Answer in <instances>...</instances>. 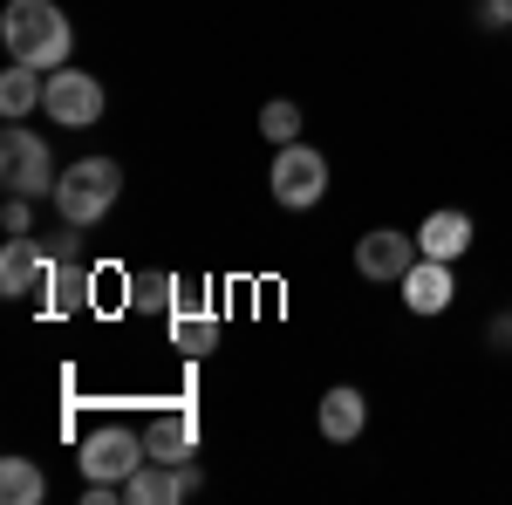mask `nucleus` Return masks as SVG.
Listing matches in <instances>:
<instances>
[{"label": "nucleus", "instance_id": "9", "mask_svg": "<svg viewBox=\"0 0 512 505\" xmlns=\"http://www.w3.org/2000/svg\"><path fill=\"white\" fill-rule=\"evenodd\" d=\"M417 267V233H396V226H369L355 239V273L362 280H403Z\"/></svg>", "mask_w": 512, "mask_h": 505}, {"label": "nucleus", "instance_id": "12", "mask_svg": "<svg viewBox=\"0 0 512 505\" xmlns=\"http://www.w3.org/2000/svg\"><path fill=\"white\" fill-rule=\"evenodd\" d=\"M164 342L185 355V362H198V355L219 349V321H212V308H198V301H178V308L164 314Z\"/></svg>", "mask_w": 512, "mask_h": 505}, {"label": "nucleus", "instance_id": "11", "mask_svg": "<svg viewBox=\"0 0 512 505\" xmlns=\"http://www.w3.org/2000/svg\"><path fill=\"white\" fill-rule=\"evenodd\" d=\"M315 430L328 437V444H355V437L369 430V396H362L355 383H335L315 403Z\"/></svg>", "mask_w": 512, "mask_h": 505}, {"label": "nucleus", "instance_id": "6", "mask_svg": "<svg viewBox=\"0 0 512 505\" xmlns=\"http://www.w3.org/2000/svg\"><path fill=\"white\" fill-rule=\"evenodd\" d=\"M144 458H151V444H144V430H130V424H96L82 437V471H89V478L123 485Z\"/></svg>", "mask_w": 512, "mask_h": 505}, {"label": "nucleus", "instance_id": "22", "mask_svg": "<svg viewBox=\"0 0 512 505\" xmlns=\"http://www.w3.org/2000/svg\"><path fill=\"white\" fill-rule=\"evenodd\" d=\"M485 342H492V349H499V355H512V314H499V321L485 328Z\"/></svg>", "mask_w": 512, "mask_h": 505}, {"label": "nucleus", "instance_id": "18", "mask_svg": "<svg viewBox=\"0 0 512 505\" xmlns=\"http://www.w3.org/2000/svg\"><path fill=\"white\" fill-rule=\"evenodd\" d=\"M185 301V280L178 273H130V308L137 314H171Z\"/></svg>", "mask_w": 512, "mask_h": 505}, {"label": "nucleus", "instance_id": "13", "mask_svg": "<svg viewBox=\"0 0 512 505\" xmlns=\"http://www.w3.org/2000/svg\"><path fill=\"white\" fill-rule=\"evenodd\" d=\"M144 444H151L158 465H192L198 458V417L192 410H164V417H151Z\"/></svg>", "mask_w": 512, "mask_h": 505}, {"label": "nucleus", "instance_id": "14", "mask_svg": "<svg viewBox=\"0 0 512 505\" xmlns=\"http://www.w3.org/2000/svg\"><path fill=\"white\" fill-rule=\"evenodd\" d=\"M123 505H185V471L144 458V465L123 478Z\"/></svg>", "mask_w": 512, "mask_h": 505}, {"label": "nucleus", "instance_id": "20", "mask_svg": "<svg viewBox=\"0 0 512 505\" xmlns=\"http://www.w3.org/2000/svg\"><path fill=\"white\" fill-rule=\"evenodd\" d=\"M0 233H7V239H28V233H35V198L7 192V205H0Z\"/></svg>", "mask_w": 512, "mask_h": 505}, {"label": "nucleus", "instance_id": "23", "mask_svg": "<svg viewBox=\"0 0 512 505\" xmlns=\"http://www.w3.org/2000/svg\"><path fill=\"white\" fill-rule=\"evenodd\" d=\"M506 314H512V301H506Z\"/></svg>", "mask_w": 512, "mask_h": 505}, {"label": "nucleus", "instance_id": "2", "mask_svg": "<svg viewBox=\"0 0 512 505\" xmlns=\"http://www.w3.org/2000/svg\"><path fill=\"white\" fill-rule=\"evenodd\" d=\"M117 198H123V164L117 157H76L62 178H55V219H69V226H103L110 212H117Z\"/></svg>", "mask_w": 512, "mask_h": 505}, {"label": "nucleus", "instance_id": "8", "mask_svg": "<svg viewBox=\"0 0 512 505\" xmlns=\"http://www.w3.org/2000/svg\"><path fill=\"white\" fill-rule=\"evenodd\" d=\"M396 294H403V308H410V314L437 321V314H451V301H458V273H451V260L417 253V267L396 280Z\"/></svg>", "mask_w": 512, "mask_h": 505}, {"label": "nucleus", "instance_id": "5", "mask_svg": "<svg viewBox=\"0 0 512 505\" xmlns=\"http://www.w3.org/2000/svg\"><path fill=\"white\" fill-rule=\"evenodd\" d=\"M267 185H274V198L287 212H315L321 198H328V157H321L315 144H280Z\"/></svg>", "mask_w": 512, "mask_h": 505}, {"label": "nucleus", "instance_id": "19", "mask_svg": "<svg viewBox=\"0 0 512 505\" xmlns=\"http://www.w3.org/2000/svg\"><path fill=\"white\" fill-rule=\"evenodd\" d=\"M260 137H267V144H301V103H287V96H274V103H267V110H260Z\"/></svg>", "mask_w": 512, "mask_h": 505}, {"label": "nucleus", "instance_id": "1", "mask_svg": "<svg viewBox=\"0 0 512 505\" xmlns=\"http://www.w3.org/2000/svg\"><path fill=\"white\" fill-rule=\"evenodd\" d=\"M0 41H7V62H28V69H62L69 48H76V28L55 0H7L0 7Z\"/></svg>", "mask_w": 512, "mask_h": 505}, {"label": "nucleus", "instance_id": "4", "mask_svg": "<svg viewBox=\"0 0 512 505\" xmlns=\"http://www.w3.org/2000/svg\"><path fill=\"white\" fill-rule=\"evenodd\" d=\"M55 151L41 144V130H21V123H7L0 130V185L21 198H55Z\"/></svg>", "mask_w": 512, "mask_h": 505}, {"label": "nucleus", "instance_id": "16", "mask_svg": "<svg viewBox=\"0 0 512 505\" xmlns=\"http://www.w3.org/2000/svg\"><path fill=\"white\" fill-rule=\"evenodd\" d=\"M89 273H82V260L76 253H62L55 260V280H48V314H82V301H89Z\"/></svg>", "mask_w": 512, "mask_h": 505}, {"label": "nucleus", "instance_id": "7", "mask_svg": "<svg viewBox=\"0 0 512 505\" xmlns=\"http://www.w3.org/2000/svg\"><path fill=\"white\" fill-rule=\"evenodd\" d=\"M48 280H55V246H41L35 233L0 246V294H7V301L48 294Z\"/></svg>", "mask_w": 512, "mask_h": 505}, {"label": "nucleus", "instance_id": "21", "mask_svg": "<svg viewBox=\"0 0 512 505\" xmlns=\"http://www.w3.org/2000/svg\"><path fill=\"white\" fill-rule=\"evenodd\" d=\"M478 28L485 35H512V0H478Z\"/></svg>", "mask_w": 512, "mask_h": 505}, {"label": "nucleus", "instance_id": "15", "mask_svg": "<svg viewBox=\"0 0 512 505\" xmlns=\"http://www.w3.org/2000/svg\"><path fill=\"white\" fill-rule=\"evenodd\" d=\"M41 96H48V76L28 69V62H7V76H0V117L21 123L28 110H41Z\"/></svg>", "mask_w": 512, "mask_h": 505}, {"label": "nucleus", "instance_id": "10", "mask_svg": "<svg viewBox=\"0 0 512 505\" xmlns=\"http://www.w3.org/2000/svg\"><path fill=\"white\" fill-rule=\"evenodd\" d=\"M478 246V226L472 212H458V205H437V212H424V226H417V253H431V260H465Z\"/></svg>", "mask_w": 512, "mask_h": 505}, {"label": "nucleus", "instance_id": "3", "mask_svg": "<svg viewBox=\"0 0 512 505\" xmlns=\"http://www.w3.org/2000/svg\"><path fill=\"white\" fill-rule=\"evenodd\" d=\"M110 110V89L96 82V69H48V96H41V117L55 130H96Z\"/></svg>", "mask_w": 512, "mask_h": 505}, {"label": "nucleus", "instance_id": "17", "mask_svg": "<svg viewBox=\"0 0 512 505\" xmlns=\"http://www.w3.org/2000/svg\"><path fill=\"white\" fill-rule=\"evenodd\" d=\"M0 499L7 505H41L48 499V471L35 458H0Z\"/></svg>", "mask_w": 512, "mask_h": 505}]
</instances>
